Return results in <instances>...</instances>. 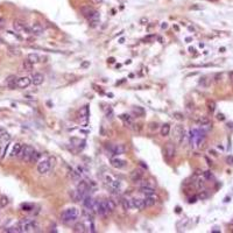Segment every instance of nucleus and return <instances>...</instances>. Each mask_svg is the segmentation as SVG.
Returning <instances> with one entry per match:
<instances>
[{"label":"nucleus","instance_id":"obj_21","mask_svg":"<svg viewBox=\"0 0 233 233\" xmlns=\"http://www.w3.org/2000/svg\"><path fill=\"white\" fill-rule=\"evenodd\" d=\"M21 148H22V144H15L14 146H13V148H12V152H11V154H9V156L11 157H17L19 155V153H20V151H21Z\"/></svg>","mask_w":233,"mask_h":233},{"label":"nucleus","instance_id":"obj_30","mask_svg":"<svg viewBox=\"0 0 233 233\" xmlns=\"http://www.w3.org/2000/svg\"><path fill=\"white\" fill-rule=\"evenodd\" d=\"M206 105H207V108H209V111H210V112H215V111H216L217 105H216L215 100H207Z\"/></svg>","mask_w":233,"mask_h":233},{"label":"nucleus","instance_id":"obj_41","mask_svg":"<svg viewBox=\"0 0 233 233\" xmlns=\"http://www.w3.org/2000/svg\"><path fill=\"white\" fill-rule=\"evenodd\" d=\"M207 196H209V195H207V192L203 191V192H200V194H199V196H198V197L200 198V199H205V198H207Z\"/></svg>","mask_w":233,"mask_h":233},{"label":"nucleus","instance_id":"obj_24","mask_svg":"<svg viewBox=\"0 0 233 233\" xmlns=\"http://www.w3.org/2000/svg\"><path fill=\"white\" fill-rule=\"evenodd\" d=\"M133 112H134V114L136 116H144L146 114L144 108L141 107V106H135V107H133Z\"/></svg>","mask_w":233,"mask_h":233},{"label":"nucleus","instance_id":"obj_1","mask_svg":"<svg viewBox=\"0 0 233 233\" xmlns=\"http://www.w3.org/2000/svg\"><path fill=\"white\" fill-rule=\"evenodd\" d=\"M79 217V210L77 207H68L65 209L61 215V219L64 224L75 223Z\"/></svg>","mask_w":233,"mask_h":233},{"label":"nucleus","instance_id":"obj_45","mask_svg":"<svg viewBox=\"0 0 233 233\" xmlns=\"http://www.w3.org/2000/svg\"><path fill=\"white\" fill-rule=\"evenodd\" d=\"M161 27H162V29H166V28L168 27V25H167V22H163L161 25Z\"/></svg>","mask_w":233,"mask_h":233},{"label":"nucleus","instance_id":"obj_43","mask_svg":"<svg viewBox=\"0 0 233 233\" xmlns=\"http://www.w3.org/2000/svg\"><path fill=\"white\" fill-rule=\"evenodd\" d=\"M4 27H5V20L2 18H0V29Z\"/></svg>","mask_w":233,"mask_h":233},{"label":"nucleus","instance_id":"obj_54","mask_svg":"<svg viewBox=\"0 0 233 233\" xmlns=\"http://www.w3.org/2000/svg\"><path fill=\"white\" fill-rule=\"evenodd\" d=\"M185 41H188V42H190V41H191V37H187V39H185Z\"/></svg>","mask_w":233,"mask_h":233},{"label":"nucleus","instance_id":"obj_9","mask_svg":"<svg viewBox=\"0 0 233 233\" xmlns=\"http://www.w3.org/2000/svg\"><path fill=\"white\" fill-rule=\"evenodd\" d=\"M157 200H159V197H157L155 194H153L151 196H146L144 199V206H146V207H151V206L155 205V204L157 203Z\"/></svg>","mask_w":233,"mask_h":233},{"label":"nucleus","instance_id":"obj_12","mask_svg":"<svg viewBox=\"0 0 233 233\" xmlns=\"http://www.w3.org/2000/svg\"><path fill=\"white\" fill-rule=\"evenodd\" d=\"M142 176H144V172H142L141 169H134V170L131 172V179H132V182H134V183L140 182V181L142 179Z\"/></svg>","mask_w":233,"mask_h":233},{"label":"nucleus","instance_id":"obj_26","mask_svg":"<svg viewBox=\"0 0 233 233\" xmlns=\"http://www.w3.org/2000/svg\"><path fill=\"white\" fill-rule=\"evenodd\" d=\"M27 58L30 61V62L33 63V64H36V63L40 62V56L36 54V53H32V54H29Z\"/></svg>","mask_w":233,"mask_h":233},{"label":"nucleus","instance_id":"obj_47","mask_svg":"<svg viewBox=\"0 0 233 233\" xmlns=\"http://www.w3.org/2000/svg\"><path fill=\"white\" fill-rule=\"evenodd\" d=\"M190 9H202V7H199V6H191Z\"/></svg>","mask_w":233,"mask_h":233},{"label":"nucleus","instance_id":"obj_39","mask_svg":"<svg viewBox=\"0 0 233 233\" xmlns=\"http://www.w3.org/2000/svg\"><path fill=\"white\" fill-rule=\"evenodd\" d=\"M22 210L23 211H30V210H33V206L28 205V204H23L22 205Z\"/></svg>","mask_w":233,"mask_h":233},{"label":"nucleus","instance_id":"obj_28","mask_svg":"<svg viewBox=\"0 0 233 233\" xmlns=\"http://www.w3.org/2000/svg\"><path fill=\"white\" fill-rule=\"evenodd\" d=\"M121 204L124 206V210H129L131 207H132V202H131V199H127V198H123L121 199Z\"/></svg>","mask_w":233,"mask_h":233},{"label":"nucleus","instance_id":"obj_16","mask_svg":"<svg viewBox=\"0 0 233 233\" xmlns=\"http://www.w3.org/2000/svg\"><path fill=\"white\" fill-rule=\"evenodd\" d=\"M45 82V76L42 75V73H40V72H36L33 75V77H32V83L34 84V85H41L42 83Z\"/></svg>","mask_w":233,"mask_h":233},{"label":"nucleus","instance_id":"obj_6","mask_svg":"<svg viewBox=\"0 0 233 233\" xmlns=\"http://www.w3.org/2000/svg\"><path fill=\"white\" fill-rule=\"evenodd\" d=\"M111 212H113V211L110 209V206H108V204H107V200H101V202H99L98 212H97L99 216L106 217V216L110 215Z\"/></svg>","mask_w":233,"mask_h":233},{"label":"nucleus","instance_id":"obj_23","mask_svg":"<svg viewBox=\"0 0 233 233\" xmlns=\"http://www.w3.org/2000/svg\"><path fill=\"white\" fill-rule=\"evenodd\" d=\"M22 67H23V69H25L26 71H32L33 68H34V64L27 58V60H25V61L22 62Z\"/></svg>","mask_w":233,"mask_h":233},{"label":"nucleus","instance_id":"obj_42","mask_svg":"<svg viewBox=\"0 0 233 233\" xmlns=\"http://www.w3.org/2000/svg\"><path fill=\"white\" fill-rule=\"evenodd\" d=\"M217 119H218V120H225L224 114H223V113H218V114H217Z\"/></svg>","mask_w":233,"mask_h":233},{"label":"nucleus","instance_id":"obj_53","mask_svg":"<svg viewBox=\"0 0 233 233\" xmlns=\"http://www.w3.org/2000/svg\"><path fill=\"white\" fill-rule=\"evenodd\" d=\"M189 50H190V51H191V53H192V51H195V49H194V48H191V47H190V48H189Z\"/></svg>","mask_w":233,"mask_h":233},{"label":"nucleus","instance_id":"obj_19","mask_svg":"<svg viewBox=\"0 0 233 233\" xmlns=\"http://www.w3.org/2000/svg\"><path fill=\"white\" fill-rule=\"evenodd\" d=\"M111 166L116 169H121L126 166V161L121 159H111Z\"/></svg>","mask_w":233,"mask_h":233},{"label":"nucleus","instance_id":"obj_52","mask_svg":"<svg viewBox=\"0 0 233 233\" xmlns=\"http://www.w3.org/2000/svg\"><path fill=\"white\" fill-rule=\"evenodd\" d=\"M210 153H211V154H212V155H215V156H217V153H216V152H213V151H210Z\"/></svg>","mask_w":233,"mask_h":233},{"label":"nucleus","instance_id":"obj_4","mask_svg":"<svg viewBox=\"0 0 233 233\" xmlns=\"http://www.w3.org/2000/svg\"><path fill=\"white\" fill-rule=\"evenodd\" d=\"M172 136H174V140L176 144H183V140L185 138V131H184V127L182 125H176L175 128H174V133H172Z\"/></svg>","mask_w":233,"mask_h":233},{"label":"nucleus","instance_id":"obj_31","mask_svg":"<svg viewBox=\"0 0 233 233\" xmlns=\"http://www.w3.org/2000/svg\"><path fill=\"white\" fill-rule=\"evenodd\" d=\"M40 157H41V153L34 151V153L32 154V157H30V161L29 162H33V163H34V162H37L40 160Z\"/></svg>","mask_w":233,"mask_h":233},{"label":"nucleus","instance_id":"obj_36","mask_svg":"<svg viewBox=\"0 0 233 233\" xmlns=\"http://www.w3.org/2000/svg\"><path fill=\"white\" fill-rule=\"evenodd\" d=\"M203 176H204V179H212V174H211V171H209V170L204 171Z\"/></svg>","mask_w":233,"mask_h":233},{"label":"nucleus","instance_id":"obj_50","mask_svg":"<svg viewBox=\"0 0 233 233\" xmlns=\"http://www.w3.org/2000/svg\"><path fill=\"white\" fill-rule=\"evenodd\" d=\"M95 4H101L103 2V0H92Z\"/></svg>","mask_w":233,"mask_h":233},{"label":"nucleus","instance_id":"obj_27","mask_svg":"<svg viewBox=\"0 0 233 233\" xmlns=\"http://www.w3.org/2000/svg\"><path fill=\"white\" fill-rule=\"evenodd\" d=\"M124 123H125V125H128V126H132L133 125V121H132V118L128 116V114H121V116H119Z\"/></svg>","mask_w":233,"mask_h":233},{"label":"nucleus","instance_id":"obj_37","mask_svg":"<svg viewBox=\"0 0 233 233\" xmlns=\"http://www.w3.org/2000/svg\"><path fill=\"white\" fill-rule=\"evenodd\" d=\"M90 67V61H83L81 63V68L82 69H86V68H89Z\"/></svg>","mask_w":233,"mask_h":233},{"label":"nucleus","instance_id":"obj_20","mask_svg":"<svg viewBox=\"0 0 233 233\" xmlns=\"http://www.w3.org/2000/svg\"><path fill=\"white\" fill-rule=\"evenodd\" d=\"M139 192L144 195V196H151L153 194H155V189L149 187V185H144V187H140Z\"/></svg>","mask_w":233,"mask_h":233},{"label":"nucleus","instance_id":"obj_49","mask_svg":"<svg viewBox=\"0 0 233 233\" xmlns=\"http://www.w3.org/2000/svg\"><path fill=\"white\" fill-rule=\"evenodd\" d=\"M6 131H5V128H2V127H0V135L1 134H4Z\"/></svg>","mask_w":233,"mask_h":233},{"label":"nucleus","instance_id":"obj_3","mask_svg":"<svg viewBox=\"0 0 233 233\" xmlns=\"http://www.w3.org/2000/svg\"><path fill=\"white\" fill-rule=\"evenodd\" d=\"M34 147L33 146H30V144H25V146H22V148H21V151L19 153L18 157L20 160H22V161L25 162H29L30 161V157H32V154L34 153Z\"/></svg>","mask_w":233,"mask_h":233},{"label":"nucleus","instance_id":"obj_5","mask_svg":"<svg viewBox=\"0 0 233 233\" xmlns=\"http://www.w3.org/2000/svg\"><path fill=\"white\" fill-rule=\"evenodd\" d=\"M13 28H14L15 32H18V33L25 32V33H28V34H32L30 27H28L27 25H26L23 21H21V20H14V21H13Z\"/></svg>","mask_w":233,"mask_h":233},{"label":"nucleus","instance_id":"obj_44","mask_svg":"<svg viewBox=\"0 0 233 233\" xmlns=\"http://www.w3.org/2000/svg\"><path fill=\"white\" fill-rule=\"evenodd\" d=\"M196 200H197V197H191L190 199H189V203H190V204H192V203H195Z\"/></svg>","mask_w":233,"mask_h":233},{"label":"nucleus","instance_id":"obj_25","mask_svg":"<svg viewBox=\"0 0 233 233\" xmlns=\"http://www.w3.org/2000/svg\"><path fill=\"white\" fill-rule=\"evenodd\" d=\"M170 133V125L169 124H164L161 126V135L162 136H167Z\"/></svg>","mask_w":233,"mask_h":233},{"label":"nucleus","instance_id":"obj_46","mask_svg":"<svg viewBox=\"0 0 233 233\" xmlns=\"http://www.w3.org/2000/svg\"><path fill=\"white\" fill-rule=\"evenodd\" d=\"M140 22H141L142 25H146V23H147V19L142 18V19H141V21H140Z\"/></svg>","mask_w":233,"mask_h":233},{"label":"nucleus","instance_id":"obj_11","mask_svg":"<svg viewBox=\"0 0 233 233\" xmlns=\"http://www.w3.org/2000/svg\"><path fill=\"white\" fill-rule=\"evenodd\" d=\"M88 20H89V23L91 27H96V26L99 23V21H100V14H99V12L95 11V12L92 13V15H91Z\"/></svg>","mask_w":233,"mask_h":233},{"label":"nucleus","instance_id":"obj_14","mask_svg":"<svg viewBox=\"0 0 233 233\" xmlns=\"http://www.w3.org/2000/svg\"><path fill=\"white\" fill-rule=\"evenodd\" d=\"M95 11H96V9L93 8V7H91V6H89V5H85V6H82L81 7L82 15L86 19H89L90 17L92 15V13H93Z\"/></svg>","mask_w":233,"mask_h":233},{"label":"nucleus","instance_id":"obj_34","mask_svg":"<svg viewBox=\"0 0 233 233\" xmlns=\"http://www.w3.org/2000/svg\"><path fill=\"white\" fill-rule=\"evenodd\" d=\"M197 123L199 125H205V124H209V123H210V120H209V118H206V116H200V118L197 120Z\"/></svg>","mask_w":233,"mask_h":233},{"label":"nucleus","instance_id":"obj_33","mask_svg":"<svg viewBox=\"0 0 233 233\" xmlns=\"http://www.w3.org/2000/svg\"><path fill=\"white\" fill-rule=\"evenodd\" d=\"M88 107L89 106H84V107L81 110V116H83V118L86 120L88 119V116H89V111H88Z\"/></svg>","mask_w":233,"mask_h":233},{"label":"nucleus","instance_id":"obj_51","mask_svg":"<svg viewBox=\"0 0 233 233\" xmlns=\"http://www.w3.org/2000/svg\"><path fill=\"white\" fill-rule=\"evenodd\" d=\"M108 62H110V63H113V62H114V58H113V57H111V58H108Z\"/></svg>","mask_w":233,"mask_h":233},{"label":"nucleus","instance_id":"obj_13","mask_svg":"<svg viewBox=\"0 0 233 233\" xmlns=\"http://www.w3.org/2000/svg\"><path fill=\"white\" fill-rule=\"evenodd\" d=\"M110 151H111V155H120L125 153V147L123 144H114V146H110Z\"/></svg>","mask_w":233,"mask_h":233},{"label":"nucleus","instance_id":"obj_32","mask_svg":"<svg viewBox=\"0 0 233 233\" xmlns=\"http://www.w3.org/2000/svg\"><path fill=\"white\" fill-rule=\"evenodd\" d=\"M7 205H8V198L6 197L5 195H2L0 197V207H5Z\"/></svg>","mask_w":233,"mask_h":233},{"label":"nucleus","instance_id":"obj_56","mask_svg":"<svg viewBox=\"0 0 233 233\" xmlns=\"http://www.w3.org/2000/svg\"><path fill=\"white\" fill-rule=\"evenodd\" d=\"M1 43H2V40H1V39H0V45H1Z\"/></svg>","mask_w":233,"mask_h":233},{"label":"nucleus","instance_id":"obj_18","mask_svg":"<svg viewBox=\"0 0 233 233\" xmlns=\"http://www.w3.org/2000/svg\"><path fill=\"white\" fill-rule=\"evenodd\" d=\"M17 82H18V78L14 76V75H11V76H8L7 78H6V85L8 86L9 89H15V88H18L17 86Z\"/></svg>","mask_w":233,"mask_h":233},{"label":"nucleus","instance_id":"obj_7","mask_svg":"<svg viewBox=\"0 0 233 233\" xmlns=\"http://www.w3.org/2000/svg\"><path fill=\"white\" fill-rule=\"evenodd\" d=\"M175 153H176V148H175V144L174 142H167L166 144V147H164V155L168 160H171L174 156H175Z\"/></svg>","mask_w":233,"mask_h":233},{"label":"nucleus","instance_id":"obj_29","mask_svg":"<svg viewBox=\"0 0 233 233\" xmlns=\"http://www.w3.org/2000/svg\"><path fill=\"white\" fill-rule=\"evenodd\" d=\"M73 231L75 232H85L86 230H85V225L83 224V223H77V224L75 225V227H73Z\"/></svg>","mask_w":233,"mask_h":233},{"label":"nucleus","instance_id":"obj_55","mask_svg":"<svg viewBox=\"0 0 233 233\" xmlns=\"http://www.w3.org/2000/svg\"><path fill=\"white\" fill-rule=\"evenodd\" d=\"M209 1H212V2H215V1H218V0H209Z\"/></svg>","mask_w":233,"mask_h":233},{"label":"nucleus","instance_id":"obj_35","mask_svg":"<svg viewBox=\"0 0 233 233\" xmlns=\"http://www.w3.org/2000/svg\"><path fill=\"white\" fill-rule=\"evenodd\" d=\"M172 116H174L176 120H179V121L184 120V116H183L181 112H174V113H172Z\"/></svg>","mask_w":233,"mask_h":233},{"label":"nucleus","instance_id":"obj_8","mask_svg":"<svg viewBox=\"0 0 233 233\" xmlns=\"http://www.w3.org/2000/svg\"><path fill=\"white\" fill-rule=\"evenodd\" d=\"M50 167H51V164L48 160H42L37 163V171L40 174H47L50 170Z\"/></svg>","mask_w":233,"mask_h":233},{"label":"nucleus","instance_id":"obj_40","mask_svg":"<svg viewBox=\"0 0 233 233\" xmlns=\"http://www.w3.org/2000/svg\"><path fill=\"white\" fill-rule=\"evenodd\" d=\"M149 126H151L149 128H151L152 131H156V129L159 128V124H157V123H152V124H151Z\"/></svg>","mask_w":233,"mask_h":233},{"label":"nucleus","instance_id":"obj_15","mask_svg":"<svg viewBox=\"0 0 233 233\" xmlns=\"http://www.w3.org/2000/svg\"><path fill=\"white\" fill-rule=\"evenodd\" d=\"M30 30H32V34H35V35H41L43 32H45V28L41 23L39 22H34L30 27Z\"/></svg>","mask_w":233,"mask_h":233},{"label":"nucleus","instance_id":"obj_17","mask_svg":"<svg viewBox=\"0 0 233 233\" xmlns=\"http://www.w3.org/2000/svg\"><path fill=\"white\" fill-rule=\"evenodd\" d=\"M131 202H132V207H134L136 210H144V199H140V198H133V199H131Z\"/></svg>","mask_w":233,"mask_h":233},{"label":"nucleus","instance_id":"obj_38","mask_svg":"<svg viewBox=\"0 0 233 233\" xmlns=\"http://www.w3.org/2000/svg\"><path fill=\"white\" fill-rule=\"evenodd\" d=\"M226 163H227V164H230V166H232L233 164V156L232 155H228V156L226 157Z\"/></svg>","mask_w":233,"mask_h":233},{"label":"nucleus","instance_id":"obj_10","mask_svg":"<svg viewBox=\"0 0 233 233\" xmlns=\"http://www.w3.org/2000/svg\"><path fill=\"white\" fill-rule=\"evenodd\" d=\"M30 84H32V79L29 77H20V78H18V82H17V86L20 88V89H26Z\"/></svg>","mask_w":233,"mask_h":233},{"label":"nucleus","instance_id":"obj_2","mask_svg":"<svg viewBox=\"0 0 233 233\" xmlns=\"http://www.w3.org/2000/svg\"><path fill=\"white\" fill-rule=\"evenodd\" d=\"M20 232H36L39 228V225L33 219H26L19 224Z\"/></svg>","mask_w":233,"mask_h":233},{"label":"nucleus","instance_id":"obj_48","mask_svg":"<svg viewBox=\"0 0 233 233\" xmlns=\"http://www.w3.org/2000/svg\"><path fill=\"white\" fill-rule=\"evenodd\" d=\"M228 76H230V79H231V82L233 83V71L230 72V73H228Z\"/></svg>","mask_w":233,"mask_h":233},{"label":"nucleus","instance_id":"obj_22","mask_svg":"<svg viewBox=\"0 0 233 233\" xmlns=\"http://www.w3.org/2000/svg\"><path fill=\"white\" fill-rule=\"evenodd\" d=\"M9 141H11V135H9L7 132H5L4 134L0 135V146H1V144L5 146V144H9Z\"/></svg>","mask_w":233,"mask_h":233}]
</instances>
